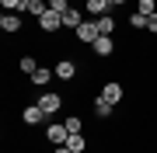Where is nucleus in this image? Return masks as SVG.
<instances>
[{"mask_svg":"<svg viewBox=\"0 0 157 153\" xmlns=\"http://www.w3.org/2000/svg\"><path fill=\"white\" fill-rule=\"evenodd\" d=\"M56 77L59 80H73V77H77V63H73V59H59L56 63Z\"/></svg>","mask_w":157,"mask_h":153,"instance_id":"nucleus-8","label":"nucleus"},{"mask_svg":"<svg viewBox=\"0 0 157 153\" xmlns=\"http://www.w3.org/2000/svg\"><path fill=\"white\" fill-rule=\"evenodd\" d=\"M45 139H49L52 146H63V143L70 139V129L67 125H49V129H45Z\"/></svg>","mask_w":157,"mask_h":153,"instance_id":"nucleus-6","label":"nucleus"},{"mask_svg":"<svg viewBox=\"0 0 157 153\" xmlns=\"http://www.w3.org/2000/svg\"><path fill=\"white\" fill-rule=\"evenodd\" d=\"M45 11H49V0H25V11L21 14H35V21H39Z\"/></svg>","mask_w":157,"mask_h":153,"instance_id":"nucleus-9","label":"nucleus"},{"mask_svg":"<svg viewBox=\"0 0 157 153\" xmlns=\"http://www.w3.org/2000/svg\"><path fill=\"white\" fill-rule=\"evenodd\" d=\"M147 31H154V35H157V14H150V17H147Z\"/></svg>","mask_w":157,"mask_h":153,"instance_id":"nucleus-23","label":"nucleus"},{"mask_svg":"<svg viewBox=\"0 0 157 153\" xmlns=\"http://www.w3.org/2000/svg\"><path fill=\"white\" fill-rule=\"evenodd\" d=\"M91 104H94V115H98V118H108V115H112V108H115V104H108V101H105L101 94H98V97H94Z\"/></svg>","mask_w":157,"mask_h":153,"instance_id":"nucleus-14","label":"nucleus"},{"mask_svg":"<svg viewBox=\"0 0 157 153\" xmlns=\"http://www.w3.org/2000/svg\"><path fill=\"white\" fill-rule=\"evenodd\" d=\"M17 66H21V73H35V70H39V63H35L32 56H21V63H17Z\"/></svg>","mask_w":157,"mask_h":153,"instance_id":"nucleus-18","label":"nucleus"},{"mask_svg":"<svg viewBox=\"0 0 157 153\" xmlns=\"http://www.w3.org/2000/svg\"><path fill=\"white\" fill-rule=\"evenodd\" d=\"M39 104H42V111H45V115H56L59 108H63V94L49 91V94H42V97H39Z\"/></svg>","mask_w":157,"mask_h":153,"instance_id":"nucleus-5","label":"nucleus"},{"mask_svg":"<svg viewBox=\"0 0 157 153\" xmlns=\"http://www.w3.org/2000/svg\"><path fill=\"white\" fill-rule=\"evenodd\" d=\"M56 153H73V150L67 146V143H63V146H56Z\"/></svg>","mask_w":157,"mask_h":153,"instance_id":"nucleus-24","label":"nucleus"},{"mask_svg":"<svg viewBox=\"0 0 157 153\" xmlns=\"http://www.w3.org/2000/svg\"><path fill=\"white\" fill-rule=\"evenodd\" d=\"M122 4H126V0H112V7H122Z\"/></svg>","mask_w":157,"mask_h":153,"instance_id":"nucleus-25","label":"nucleus"},{"mask_svg":"<svg viewBox=\"0 0 157 153\" xmlns=\"http://www.w3.org/2000/svg\"><path fill=\"white\" fill-rule=\"evenodd\" d=\"M63 125H67L70 132H80V125H84V122H80V115H70V118L63 122Z\"/></svg>","mask_w":157,"mask_h":153,"instance_id":"nucleus-21","label":"nucleus"},{"mask_svg":"<svg viewBox=\"0 0 157 153\" xmlns=\"http://www.w3.org/2000/svg\"><path fill=\"white\" fill-rule=\"evenodd\" d=\"M94 21H98V31H101V35H112V31H115V17H112V14L94 17Z\"/></svg>","mask_w":157,"mask_h":153,"instance_id":"nucleus-16","label":"nucleus"},{"mask_svg":"<svg viewBox=\"0 0 157 153\" xmlns=\"http://www.w3.org/2000/svg\"><path fill=\"white\" fill-rule=\"evenodd\" d=\"M0 4H4V11H17V14L25 11V0H0Z\"/></svg>","mask_w":157,"mask_h":153,"instance_id":"nucleus-20","label":"nucleus"},{"mask_svg":"<svg viewBox=\"0 0 157 153\" xmlns=\"http://www.w3.org/2000/svg\"><path fill=\"white\" fill-rule=\"evenodd\" d=\"M80 24H84V14H80L77 7H70V11L63 14V28H73V31H77Z\"/></svg>","mask_w":157,"mask_h":153,"instance_id":"nucleus-12","label":"nucleus"},{"mask_svg":"<svg viewBox=\"0 0 157 153\" xmlns=\"http://www.w3.org/2000/svg\"><path fill=\"white\" fill-rule=\"evenodd\" d=\"M0 28H4V31H17V28H21V14H17V11H4Z\"/></svg>","mask_w":157,"mask_h":153,"instance_id":"nucleus-11","label":"nucleus"},{"mask_svg":"<svg viewBox=\"0 0 157 153\" xmlns=\"http://www.w3.org/2000/svg\"><path fill=\"white\" fill-rule=\"evenodd\" d=\"M73 35H77V42H84V46H94V42L101 38V31H98V21H84V24H80V28L73 31Z\"/></svg>","mask_w":157,"mask_h":153,"instance_id":"nucleus-1","label":"nucleus"},{"mask_svg":"<svg viewBox=\"0 0 157 153\" xmlns=\"http://www.w3.org/2000/svg\"><path fill=\"white\" fill-rule=\"evenodd\" d=\"M91 49H94V56H112V49H115V38H112V35H101V38H98Z\"/></svg>","mask_w":157,"mask_h":153,"instance_id":"nucleus-10","label":"nucleus"},{"mask_svg":"<svg viewBox=\"0 0 157 153\" xmlns=\"http://www.w3.org/2000/svg\"><path fill=\"white\" fill-rule=\"evenodd\" d=\"M101 97H105L108 104H119L126 97V91H122V84H119V80H108L105 87H101Z\"/></svg>","mask_w":157,"mask_h":153,"instance_id":"nucleus-4","label":"nucleus"},{"mask_svg":"<svg viewBox=\"0 0 157 153\" xmlns=\"http://www.w3.org/2000/svg\"><path fill=\"white\" fill-rule=\"evenodd\" d=\"M129 24H133V28H147V14H140V11H136L133 17H129Z\"/></svg>","mask_w":157,"mask_h":153,"instance_id":"nucleus-22","label":"nucleus"},{"mask_svg":"<svg viewBox=\"0 0 157 153\" xmlns=\"http://www.w3.org/2000/svg\"><path fill=\"white\" fill-rule=\"evenodd\" d=\"M39 28H42L45 35H52V31H59V28H63V14H56V11H45V14L39 17Z\"/></svg>","mask_w":157,"mask_h":153,"instance_id":"nucleus-2","label":"nucleus"},{"mask_svg":"<svg viewBox=\"0 0 157 153\" xmlns=\"http://www.w3.org/2000/svg\"><path fill=\"white\" fill-rule=\"evenodd\" d=\"M49 11H56V14H67V11H70V0H49Z\"/></svg>","mask_w":157,"mask_h":153,"instance_id":"nucleus-19","label":"nucleus"},{"mask_svg":"<svg viewBox=\"0 0 157 153\" xmlns=\"http://www.w3.org/2000/svg\"><path fill=\"white\" fill-rule=\"evenodd\" d=\"M70 4H73V0H70Z\"/></svg>","mask_w":157,"mask_h":153,"instance_id":"nucleus-26","label":"nucleus"},{"mask_svg":"<svg viewBox=\"0 0 157 153\" xmlns=\"http://www.w3.org/2000/svg\"><path fill=\"white\" fill-rule=\"evenodd\" d=\"M136 11H140V14H147V17H150V14H157V0H140V4H136Z\"/></svg>","mask_w":157,"mask_h":153,"instance_id":"nucleus-17","label":"nucleus"},{"mask_svg":"<svg viewBox=\"0 0 157 153\" xmlns=\"http://www.w3.org/2000/svg\"><path fill=\"white\" fill-rule=\"evenodd\" d=\"M52 77H56V70H45V66H39V70L32 73V84H35V87H45Z\"/></svg>","mask_w":157,"mask_h":153,"instance_id":"nucleus-13","label":"nucleus"},{"mask_svg":"<svg viewBox=\"0 0 157 153\" xmlns=\"http://www.w3.org/2000/svg\"><path fill=\"white\" fill-rule=\"evenodd\" d=\"M67 146H70L73 153H84V150H87V139L80 136V132H70V139H67Z\"/></svg>","mask_w":157,"mask_h":153,"instance_id":"nucleus-15","label":"nucleus"},{"mask_svg":"<svg viewBox=\"0 0 157 153\" xmlns=\"http://www.w3.org/2000/svg\"><path fill=\"white\" fill-rule=\"evenodd\" d=\"M108 7H112V0H84V11H87L91 17H105Z\"/></svg>","mask_w":157,"mask_h":153,"instance_id":"nucleus-7","label":"nucleus"},{"mask_svg":"<svg viewBox=\"0 0 157 153\" xmlns=\"http://www.w3.org/2000/svg\"><path fill=\"white\" fill-rule=\"evenodd\" d=\"M45 118H49V115L42 111V104H39V101H35V104H28V108L21 111V122H25V125H42Z\"/></svg>","mask_w":157,"mask_h":153,"instance_id":"nucleus-3","label":"nucleus"}]
</instances>
